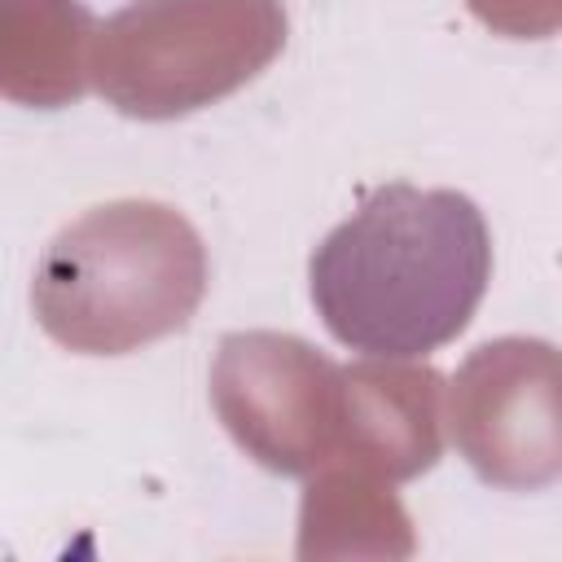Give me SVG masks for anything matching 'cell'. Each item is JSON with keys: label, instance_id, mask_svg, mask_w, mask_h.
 Returning <instances> with one entry per match:
<instances>
[{"label": "cell", "instance_id": "6da1fadb", "mask_svg": "<svg viewBox=\"0 0 562 562\" xmlns=\"http://www.w3.org/2000/svg\"><path fill=\"white\" fill-rule=\"evenodd\" d=\"M307 281L342 347L417 360L470 325L492 281V237L465 193L391 180L325 233Z\"/></svg>", "mask_w": 562, "mask_h": 562}]
</instances>
